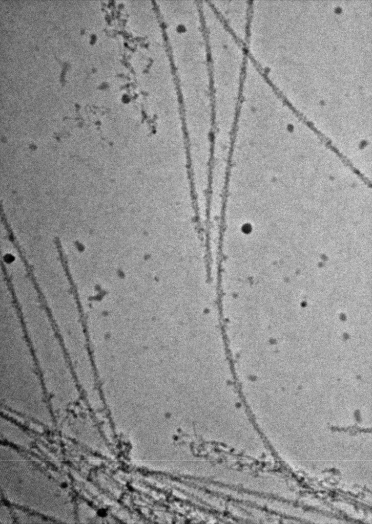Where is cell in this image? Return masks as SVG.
I'll return each instance as SVG.
<instances>
[{"label":"cell","instance_id":"obj_1","mask_svg":"<svg viewBox=\"0 0 372 524\" xmlns=\"http://www.w3.org/2000/svg\"><path fill=\"white\" fill-rule=\"evenodd\" d=\"M1 399L15 408H45L49 399L22 319L1 324Z\"/></svg>","mask_w":372,"mask_h":524},{"label":"cell","instance_id":"obj_2","mask_svg":"<svg viewBox=\"0 0 372 524\" xmlns=\"http://www.w3.org/2000/svg\"><path fill=\"white\" fill-rule=\"evenodd\" d=\"M208 47L213 112L221 104L237 110L247 55L244 43L223 24L208 1H201Z\"/></svg>","mask_w":372,"mask_h":524},{"label":"cell","instance_id":"obj_3","mask_svg":"<svg viewBox=\"0 0 372 524\" xmlns=\"http://www.w3.org/2000/svg\"><path fill=\"white\" fill-rule=\"evenodd\" d=\"M213 11L226 28L244 43L251 15V1H209Z\"/></svg>","mask_w":372,"mask_h":524},{"label":"cell","instance_id":"obj_4","mask_svg":"<svg viewBox=\"0 0 372 524\" xmlns=\"http://www.w3.org/2000/svg\"><path fill=\"white\" fill-rule=\"evenodd\" d=\"M98 514L100 516H105L106 515V512L104 510L101 509L98 511Z\"/></svg>","mask_w":372,"mask_h":524},{"label":"cell","instance_id":"obj_5","mask_svg":"<svg viewBox=\"0 0 372 524\" xmlns=\"http://www.w3.org/2000/svg\"><path fill=\"white\" fill-rule=\"evenodd\" d=\"M67 486H68V485H67V483H63L61 484V487L62 488H67Z\"/></svg>","mask_w":372,"mask_h":524}]
</instances>
